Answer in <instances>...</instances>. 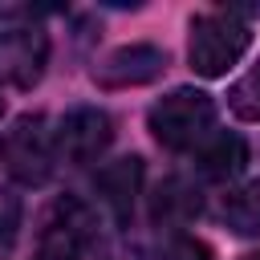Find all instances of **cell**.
<instances>
[{
	"mask_svg": "<svg viewBox=\"0 0 260 260\" xmlns=\"http://www.w3.org/2000/svg\"><path fill=\"white\" fill-rule=\"evenodd\" d=\"M49 65V32L28 8L0 12V81L12 89H32Z\"/></svg>",
	"mask_w": 260,
	"mask_h": 260,
	"instance_id": "obj_1",
	"label": "cell"
},
{
	"mask_svg": "<svg viewBox=\"0 0 260 260\" xmlns=\"http://www.w3.org/2000/svg\"><path fill=\"white\" fill-rule=\"evenodd\" d=\"M252 45V28L240 20V12L232 8H215V12H203L191 20V45H187V57H191V69L199 77H223Z\"/></svg>",
	"mask_w": 260,
	"mask_h": 260,
	"instance_id": "obj_2",
	"label": "cell"
},
{
	"mask_svg": "<svg viewBox=\"0 0 260 260\" xmlns=\"http://www.w3.org/2000/svg\"><path fill=\"white\" fill-rule=\"evenodd\" d=\"M146 122H150V134H154L158 146L191 150L215 130V102L203 89H187L183 85V89H171L162 102H154Z\"/></svg>",
	"mask_w": 260,
	"mask_h": 260,
	"instance_id": "obj_3",
	"label": "cell"
},
{
	"mask_svg": "<svg viewBox=\"0 0 260 260\" xmlns=\"http://www.w3.org/2000/svg\"><path fill=\"white\" fill-rule=\"evenodd\" d=\"M114 142V122L106 110L98 106H77L69 110L57 130H53V150L57 158L73 162V167H85V162H98L106 154V146Z\"/></svg>",
	"mask_w": 260,
	"mask_h": 260,
	"instance_id": "obj_4",
	"label": "cell"
},
{
	"mask_svg": "<svg viewBox=\"0 0 260 260\" xmlns=\"http://www.w3.org/2000/svg\"><path fill=\"white\" fill-rule=\"evenodd\" d=\"M4 162L12 171V179L20 183H45L53 175L57 150H53V130L41 114H24L8 138H4Z\"/></svg>",
	"mask_w": 260,
	"mask_h": 260,
	"instance_id": "obj_5",
	"label": "cell"
},
{
	"mask_svg": "<svg viewBox=\"0 0 260 260\" xmlns=\"http://www.w3.org/2000/svg\"><path fill=\"white\" fill-rule=\"evenodd\" d=\"M162 69H167V53H162L158 45L134 41V45L114 49V53L93 69V81H98L102 89H130V85L154 81Z\"/></svg>",
	"mask_w": 260,
	"mask_h": 260,
	"instance_id": "obj_6",
	"label": "cell"
},
{
	"mask_svg": "<svg viewBox=\"0 0 260 260\" xmlns=\"http://www.w3.org/2000/svg\"><path fill=\"white\" fill-rule=\"evenodd\" d=\"M93 236V211L77 199H61L49 219H45V232H41V248H65L73 256H81V248L89 244Z\"/></svg>",
	"mask_w": 260,
	"mask_h": 260,
	"instance_id": "obj_7",
	"label": "cell"
},
{
	"mask_svg": "<svg viewBox=\"0 0 260 260\" xmlns=\"http://www.w3.org/2000/svg\"><path fill=\"white\" fill-rule=\"evenodd\" d=\"M138 187H142V158L138 154H126V158H114L98 171V195L102 203L126 219L134 211V199H138Z\"/></svg>",
	"mask_w": 260,
	"mask_h": 260,
	"instance_id": "obj_8",
	"label": "cell"
},
{
	"mask_svg": "<svg viewBox=\"0 0 260 260\" xmlns=\"http://www.w3.org/2000/svg\"><path fill=\"white\" fill-rule=\"evenodd\" d=\"M199 203H203L199 199V187L191 179H183V175H171V179L158 183V191L150 199V219L154 223H167V228H183L187 219L199 215Z\"/></svg>",
	"mask_w": 260,
	"mask_h": 260,
	"instance_id": "obj_9",
	"label": "cell"
},
{
	"mask_svg": "<svg viewBox=\"0 0 260 260\" xmlns=\"http://www.w3.org/2000/svg\"><path fill=\"white\" fill-rule=\"evenodd\" d=\"M248 162V142L240 134H207L199 146V171L207 179H236Z\"/></svg>",
	"mask_w": 260,
	"mask_h": 260,
	"instance_id": "obj_10",
	"label": "cell"
},
{
	"mask_svg": "<svg viewBox=\"0 0 260 260\" xmlns=\"http://www.w3.org/2000/svg\"><path fill=\"white\" fill-rule=\"evenodd\" d=\"M223 219H228V228L240 232V236H260V179L236 187V191L223 199Z\"/></svg>",
	"mask_w": 260,
	"mask_h": 260,
	"instance_id": "obj_11",
	"label": "cell"
},
{
	"mask_svg": "<svg viewBox=\"0 0 260 260\" xmlns=\"http://www.w3.org/2000/svg\"><path fill=\"white\" fill-rule=\"evenodd\" d=\"M228 106H232L236 118H244V122H260V69L244 73V77L228 89Z\"/></svg>",
	"mask_w": 260,
	"mask_h": 260,
	"instance_id": "obj_12",
	"label": "cell"
},
{
	"mask_svg": "<svg viewBox=\"0 0 260 260\" xmlns=\"http://www.w3.org/2000/svg\"><path fill=\"white\" fill-rule=\"evenodd\" d=\"M16 232H20V199L0 191V256L16 244Z\"/></svg>",
	"mask_w": 260,
	"mask_h": 260,
	"instance_id": "obj_13",
	"label": "cell"
},
{
	"mask_svg": "<svg viewBox=\"0 0 260 260\" xmlns=\"http://www.w3.org/2000/svg\"><path fill=\"white\" fill-rule=\"evenodd\" d=\"M162 260H215V252H211V244H203V240H195V236H179V240L162 252Z\"/></svg>",
	"mask_w": 260,
	"mask_h": 260,
	"instance_id": "obj_14",
	"label": "cell"
},
{
	"mask_svg": "<svg viewBox=\"0 0 260 260\" xmlns=\"http://www.w3.org/2000/svg\"><path fill=\"white\" fill-rule=\"evenodd\" d=\"M37 260H77L73 252H65V248H41V256Z\"/></svg>",
	"mask_w": 260,
	"mask_h": 260,
	"instance_id": "obj_15",
	"label": "cell"
},
{
	"mask_svg": "<svg viewBox=\"0 0 260 260\" xmlns=\"http://www.w3.org/2000/svg\"><path fill=\"white\" fill-rule=\"evenodd\" d=\"M244 260H260V252H252V256H244Z\"/></svg>",
	"mask_w": 260,
	"mask_h": 260,
	"instance_id": "obj_16",
	"label": "cell"
}]
</instances>
